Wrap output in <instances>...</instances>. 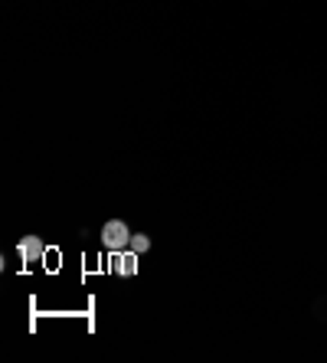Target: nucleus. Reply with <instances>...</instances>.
Returning <instances> with one entry per match:
<instances>
[{"instance_id":"obj_1","label":"nucleus","mask_w":327,"mask_h":363,"mask_svg":"<svg viewBox=\"0 0 327 363\" xmlns=\"http://www.w3.org/2000/svg\"><path fill=\"white\" fill-rule=\"evenodd\" d=\"M102 245L108 252H125L131 245V229L125 226V219H108L102 226Z\"/></svg>"},{"instance_id":"obj_2","label":"nucleus","mask_w":327,"mask_h":363,"mask_svg":"<svg viewBox=\"0 0 327 363\" xmlns=\"http://www.w3.org/2000/svg\"><path fill=\"white\" fill-rule=\"evenodd\" d=\"M16 252H20V262L33 265V262L43 258V239H40V236H23L20 245H16Z\"/></svg>"},{"instance_id":"obj_3","label":"nucleus","mask_w":327,"mask_h":363,"mask_svg":"<svg viewBox=\"0 0 327 363\" xmlns=\"http://www.w3.org/2000/svg\"><path fill=\"white\" fill-rule=\"evenodd\" d=\"M112 269L118 275H134L138 272V252H125V256L115 252V256H112Z\"/></svg>"},{"instance_id":"obj_4","label":"nucleus","mask_w":327,"mask_h":363,"mask_svg":"<svg viewBox=\"0 0 327 363\" xmlns=\"http://www.w3.org/2000/svg\"><path fill=\"white\" fill-rule=\"evenodd\" d=\"M128 249H131V252H138V256H141V252H148V249H151V236H144V232H134Z\"/></svg>"}]
</instances>
